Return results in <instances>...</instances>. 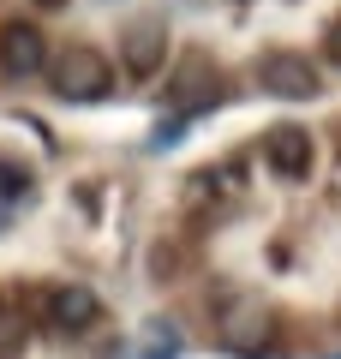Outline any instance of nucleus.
I'll return each mask as SVG.
<instances>
[{
  "label": "nucleus",
  "mask_w": 341,
  "mask_h": 359,
  "mask_svg": "<svg viewBox=\"0 0 341 359\" xmlns=\"http://www.w3.org/2000/svg\"><path fill=\"white\" fill-rule=\"evenodd\" d=\"M48 84L60 102H102L114 90V66L102 48H90V42H72V48H60L48 60Z\"/></svg>",
  "instance_id": "nucleus-1"
},
{
  "label": "nucleus",
  "mask_w": 341,
  "mask_h": 359,
  "mask_svg": "<svg viewBox=\"0 0 341 359\" xmlns=\"http://www.w3.org/2000/svg\"><path fill=\"white\" fill-rule=\"evenodd\" d=\"M258 84L269 96H281V102H305V96H317V66L305 54H264L258 60Z\"/></svg>",
  "instance_id": "nucleus-2"
},
{
  "label": "nucleus",
  "mask_w": 341,
  "mask_h": 359,
  "mask_svg": "<svg viewBox=\"0 0 341 359\" xmlns=\"http://www.w3.org/2000/svg\"><path fill=\"white\" fill-rule=\"evenodd\" d=\"M264 162L276 168L281 180H305V174H312V162H317L312 132H305V126H276L264 138Z\"/></svg>",
  "instance_id": "nucleus-3"
},
{
  "label": "nucleus",
  "mask_w": 341,
  "mask_h": 359,
  "mask_svg": "<svg viewBox=\"0 0 341 359\" xmlns=\"http://www.w3.org/2000/svg\"><path fill=\"white\" fill-rule=\"evenodd\" d=\"M96 318H102V299L90 294V287H78V282L48 287V330H60V335H84Z\"/></svg>",
  "instance_id": "nucleus-4"
},
{
  "label": "nucleus",
  "mask_w": 341,
  "mask_h": 359,
  "mask_svg": "<svg viewBox=\"0 0 341 359\" xmlns=\"http://www.w3.org/2000/svg\"><path fill=\"white\" fill-rule=\"evenodd\" d=\"M42 54H48V42H42V30H36V25H25V18L0 25V66H6L13 78L42 72Z\"/></svg>",
  "instance_id": "nucleus-5"
},
{
  "label": "nucleus",
  "mask_w": 341,
  "mask_h": 359,
  "mask_svg": "<svg viewBox=\"0 0 341 359\" xmlns=\"http://www.w3.org/2000/svg\"><path fill=\"white\" fill-rule=\"evenodd\" d=\"M162 48H168V30L162 18H138V25H126V72L138 78H156V66H162Z\"/></svg>",
  "instance_id": "nucleus-6"
},
{
  "label": "nucleus",
  "mask_w": 341,
  "mask_h": 359,
  "mask_svg": "<svg viewBox=\"0 0 341 359\" xmlns=\"http://www.w3.org/2000/svg\"><path fill=\"white\" fill-rule=\"evenodd\" d=\"M174 102H180V108H210V102H215V66L203 60V54H192L186 72L174 78Z\"/></svg>",
  "instance_id": "nucleus-7"
},
{
  "label": "nucleus",
  "mask_w": 341,
  "mask_h": 359,
  "mask_svg": "<svg viewBox=\"0 0 341 359\" xmlns=\"http://www.w3.org/2000/svg\"><path fill=\"white\" fill-rule=\"evenodd\" d=\"M25 341H30V318L18 306V294L0 287V359H25Z\"/></svg>",
  "instance_id": "nucleus-8"
},
{
  "label": "nucleus",
  "mask_w": 341,
  "mask_h": 359,
  "mask_svg": "<svg viewBox=\"0 0 341 359\" xmlns=\"http://www.w3.org/2000/svg\"><path fill=\"white\" fill-rule=\"evenodd\" d=\"M227 347H240V353H258V347H264L269 341V318H264V311H258V306H246L240 311V318H227Z\"/></svg>",
  "instance_id": "nucleus-9"
},
{
  "label": "nucleus",
  "mask_w": 341,
  "mask_h": 359,
  "mask_svg": "<svg viewBox=\"0 0 341 359\" xmlns=\"http://www.w3.org/2000/svg\"><path fill=\"white\" fill-rule=\"evenodd\" d=\"M25 192H30V168L0 156V198H25Z\"/></svg>",
  "instance_id": "nucleus-10"
},
{
  "label": "nucleus",
  "mask_w": 341,
  "mask_h": 359,
  "mask_svg": "<svg viewBox=\"0 0 341 359\" xmlns=\"http://www.w3.org/2000/svg\"><path fill=\"white\" fill-rule=\"evenodd\" d=\"M150 359H174V323H150Z\"/></svg>",
  "instance_id": "nucleus-11"
},
{
  "label": "nucleus",
  "mask_w": 341,
  "mask_h": 359,
  "mask_svg": "<svg viewBox=\"0 0 341 359\" xmlns=\"http://www.w3.org/2000/svg\"><path fill=\"white\" fill-rule=\"evenodd\" d=\"M329 54H335V60H341V18H335V25H329Z\"/></svg>",
  "instance_id": "nucleus-12"
},
{
  "label": "nucleus",
  "mask_w": 341,
  "mask_h": 359,
  "mask_svg": "<svg viewBox=\"0 0 341 359\" xmlns=\"http://www.w3.org/2000/svg\"><path fill=\"white\" fill-rule=\"evenodd\" d=\"M42 6H66V0H42Z\"/></svg>",
  "instance_id": "nucleus-13"
}]
</instances>
